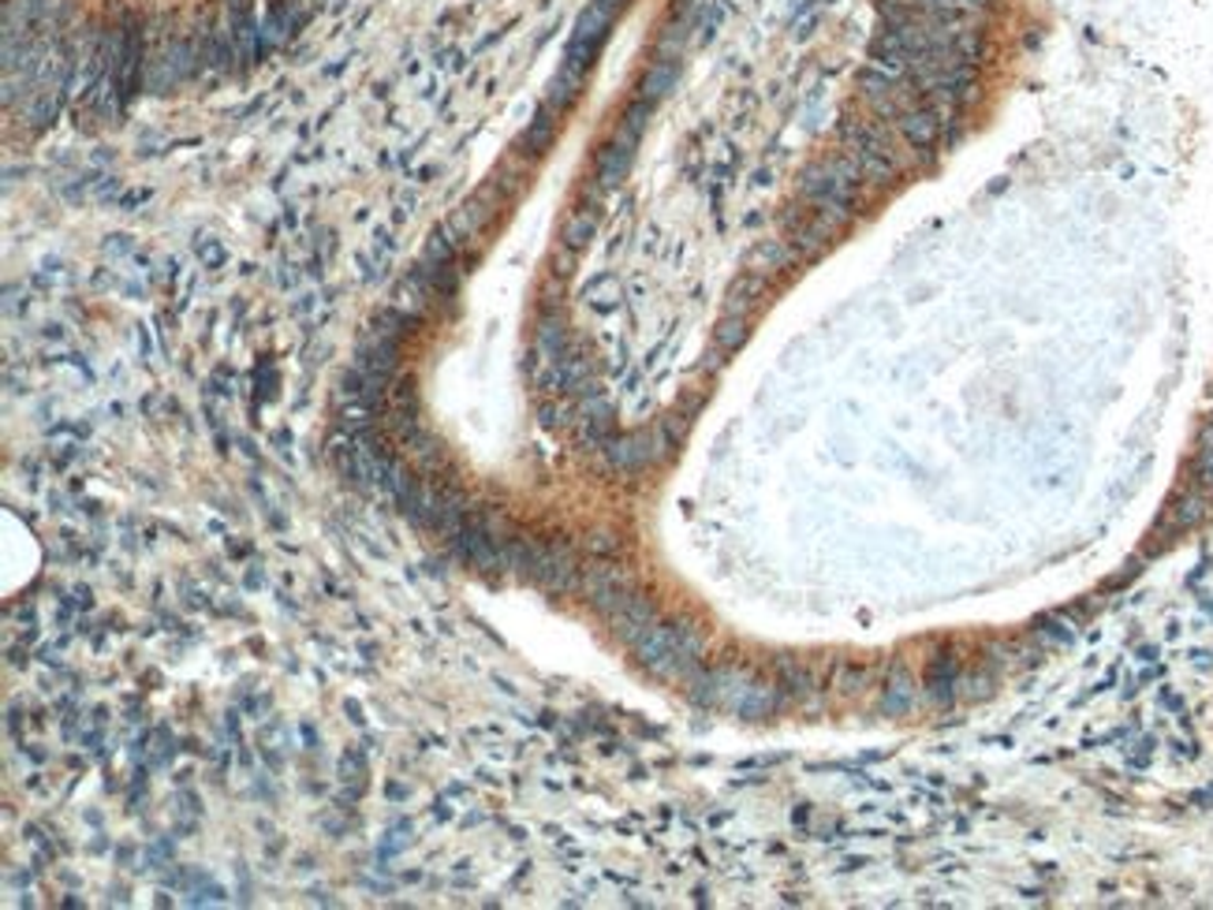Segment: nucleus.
Returning a JSON list of instances; mask_svg holds the SVG:
<instances>
[{
    "mask_svg": "<svg viewBox=\"0 0 1213 910\" xmlns=\"http://www.w3.org/2000/svg\"><path fill=\"white\" fill-rule=\"evenodd\" d=\"M687 691H691V698L699 705H706V709L736 713V717H747V720L769 717L781 698V691L773 687V683L758 679L747 668H732V664H725V668H710V672L699 668L695 676L687 679Z\"/></svg>",
    "mask_w": 1213,
    "mask_h": 910,
    "instance_id": "nucleus-1",
    "label": "nucleus"
},
{
    "mask_svg": "<svg viewBox=\"0 0 1213 910\" xmlns=\"http://www.w3.org/2000/svg\"><path fill=\"white\" fill-rule=\"evenodd\" d=\"M195 254L202 258V265H206V269H217V265H221L224 258H228V254H224V247H221L217 239H202V243H195Z\"/></svg>",
    "mask_w": 1213,
    "mask_h": 910,
    "instance_id": "nucleus-11",
    "label": "nucleus"
},
{
    "mask_svg": "<svg viewBox=\"0 0 1213 910\" xmlns=\"http://www.w3.org/2000/svg\"><path fill=\"white\" fill-rule=\"evenodd\" d=\"M717 340H721V347H736V344L743 340V318H736V321H721Z\"/></svg>",
    "mask_w": 1213,
    "mask_h": 910,
    "instance_id": "nucleus-12",
    "label": "nucleus"
},
{
    "mask_svg": "<svg viewBox=\"0 0 1213 910\" xmlns=\"http://www.w3.org/2000/svg\"><path fill=\"white\" fill-rule=\"evenodd\" d=\"M702 635L687 623H665L658 620L654 627L642 635L631 653L639 657L642 668L658 679H680L687 683L699 672V657H702Z\"/></svg>",
    "mask_w": 1213,
    "mask_h": 910,
    "instance_id": "nucleus-2",
    "label": "nucleus"
},
{
    "mask_svg": "<svg viewBox=\"0 0 1213 910\" xmlns=\"http://www.w3.org/2000/svg\"><path fill=\"white\" fill-rule=\"evenodd\" d=\"M919 702V687H915L911 672L907 668H896L889 676V687H885V713H893V717H900V713H907L911 705Z\"/></svg>",
    "mask_w": 1213,
    "mask_h": 910,
    "instance_id": "nucleus-8",
    "label": "nucleus"
},
{
    "mask_svg": "<svg viewBox=\"0 0 1213 910\" xmlns=\"http://www.w3.org/2000/svg\"><path fill=\"white\" fill-rule=\"evenodd\" d=\"M579 593H587L590 605H594L601 616L609 620L631 597V593H635V586H631V579L620 568L594 564V568H583V582H579Z\"/></svg>",
    "mask_w": 1213,
    "mask_h": 910,
    "instance_id": "nucleus-4",
    "label": "nucleus"
},
{
    "mask_svg": "<svg viewBox=\"0 0 1213 910\" xmlns=\"http://www.w3.org/2000/svg\"><path fill=\"white\" fill-rule=\"evenodd\" d=\"M635 142H639V135H628V131L620 127V135L601 146V153H598V180H601V187H616V183L628 176L631 157H635Z\"/></svg>",
    "mask_w": 1213,
    "mask_h": 910,
    "instance_id": "nucleus-7",
    "label": "nucleus"
},
{
    "mask_svg": "<svg viewBox=\"0 0 1213 910\" xmlns=\"http://www.w3.org/2000/svg\"><path fill=\"white\" fill-rule=\"evenodd\" d=\"M598 232V213L594 209H575L564 224V247L568 250H583Z\"/></svg>",
    "mask_w": 1213,
    "mask_h": 910,
    "instance_id": "nucleus-9",
    "label": "nucleus"
},
{
    "mask_svg": "<svg viewBox=\"0 0 1213 910\" xmlns=\"http://www.w3.org/2000/svg\"><path fill=\"white\" fill-rule=\"evenodd\" d=\"M658 620H661V616H658L654 601L642 597L639 590L631 593V597H628L624 605H620V609L613 612V616H609V623H613V631H616V638H624L628 646H635V642H639L642 635H646V631L654 627Z\"/></svg>",
    "mask_w": 1213,
    "mask_h": 910,
    "instance_id": "nucleus-6",
    "label": "nucleus"
},
{
    "mask_svg": "<svg viewBox=\"0 0 1213 910\" xmlns=\"http://www.w3.org/2000/svg\"><path fill=\"white\" fill-rule=\"evenodd\" d=\"M530 582L546 586L549 593H575L579 582H583V568H579L568 545H538L534 564H530Z\"/></svg>",
    "mask_w": 1213,
    "mask_h": 910,
    "instance_id": "nucleus-3",
    "label": "nucleus"
},
{
    "mask_svg": "<svg viewBox=\"0 0 1213 910\" xmlns=\"http://www.w3.org/2000/svg\"><path fill=\"white\" fill-rule=\"evenodd\" d=\"M665 444H669L665 429H639V433H628V437H620V441H613L605 452L616 467L635 470L642 463H650V459H658L665 452Z\"/></svg>",
    "mask_w": 1213,
    "mask_h": 910,
    "instance_id": "nucleus-5",
    "label": "nucleus"
},
{
    "mask_svg": "<svg viewBox=\"0 0 1213 910\" xmlns=\"http://www.w3.org/2000/svg\"><path fill=\"white\" fill-rule=\"evenodd\" d=\"M553 131H557V120H553V105H549V101H546V105L538 109L534 124L527 127V135H523V146H527V150H530V153H534V157H538V153H546V146H549V142H553ZM527 150H523V153H527Z\"/></svg>",
    "mask_w": 1213,
    "mask_h": 910,
    "instance_id": "nucleus-10",
    "label": "nucleus"
}]
</instances>
